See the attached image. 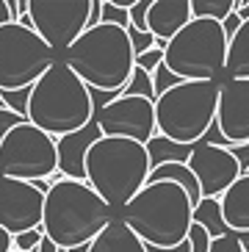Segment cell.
<instances>
[{
  "label": "cell",
  "mask_w": 249,
  "mask_h": 252,
  "mask_svg": "<svg viewBox=\"0 0 249 252\" xmlns=\"http://www.w3.org/2000/svg\"><path fill=\"white\" fill-rule=\"evenodd\" d=\"M208 252H247L241 244V238L235 236V233H227V236H219L211 241V250Z\"/></svg>",
  "instance_id": "4dcf8cb0"
},
{
  "label": "cell",
  "mask_w": 249,
  "mask_h": 252,
  "mask_svg": "<svg viewBox=\"0 0 249 252\" xmlns=\"http://www.w3.org/2000/svg\"><path fill=\"white\" fill-rule=\"evenodd\" d=\"M22 122H28V119L14 114V111H8V108H0V139L6 133H11V130H14L17 125H22Z\"/></svg>",
  "instance_id": "d6a6232c"
},
{
  "label": "cell",
  "mask_w": 249,
  "mask_h": 252,
  "mask_svg": "<svg viewBox=\"0 0 249 252\" xmlns=\"http://www.w3.org/2000/svg\"><path fill=\"white\" fill-rule=\"evenodd\" d=\"M150 156L144 144L127 139H97L86 156V183L94 189L111 211H122L147 186Z\"/></svg>",
  "instance_id": "5b68a950"
},
{
  "label": "cell",
  "mask_w": 249,
  "mask_h": 252,
  "mask_svg": "<svg viewBox=\"0 0 249 252\" xmlns=\"http://www.w3.org/2000/svg\"><path fill=\"white\" fill-rule=\"evenodd\" d=\"M47 189L50 186H44V180L25 183L0 178V230H6L8 236H20L42 227Z\"/></svg>",
  "instance_id": "7c38bea8"
},
{
  "label": "cell",
  "mask_w": 249,
  "mask_h": 252,
  "mask_svg": "<svg viewBox=\"0 0 249 252\" xmlns=\"http://www.w3.org/2000/svg\"><path fill=\"white\" fill-rule=\"evenodd\" d=\"M221 83L213 81H183L155 100V125L158 136L175 144H197L216 125Z\"/></svg>",
  "instance_id": "8992f818"
},
{
  "label": "cell",
  "mask_w": 249,
  "mask_h": 252,
  "mask_svg": "<svg viewBox=\"0 0 249 252\" xmlns=\"http://www.w3.org/2000/svg\"><path fill=\"white\" fill-rule=\"evenodd\" d=\"M161 180H169V183H177V186H180V189L188 194L191 208L199 205V200H202V191H199V183H197V178H194V172L188 169V163H163V166H158V169L150 172L147 183H161Z\"/></svg>",
  "instance_id": "ffe728a7"
},
{
  "label": "cell",
  "mask_w": 249,
  "mask_h": 252,
  "mask_svg": "<svg viewBox=\"0 0 249 252\" xmlns=\"http://www.w3.org/2000/svg\"><path fill=\"white\" fill-rule=\"evenodd\" d=\"M127 39H130V47H133V56H136V59L144 56L147 50H153L155 42H158L150 31H136V28H127Z\"/></svg>",
  "instance_id": "4316f807"
},
{
  "label": "cell",
  "mask_w": 249,
  "mask_h": 252,
  "mask_svg": "<svg viewBox=\"0 0 249 252\" xmlns=\"http://www.w3.org/2000/svg\"><path fill=\"white\" fill-rule=\"evenodd\" d=\"M97 139H103L97 122L92 119L83 130H75L69 136L56 139V150H59V175L66 180H83L86 183V156L92 144Z\"/></svg>",
  "instance_id": "9a60e30c"
},
{
  "label": "cell",
  "mask_w": 249,
  "mask_h": 252,
  "mask_svg": "<svg viewBox=\"0 0 249 252\" xmlns=\"http://www.w3.org/2000/svg\"><path fill=\"white\" fill-rule=\"evenodd\" d=\"M36 252H64V250H59V247L53 244L50 238L44 236V238H42V241H39V247H36Z\"/></svg>",
  "instance_id": "8d00e7d4"
},
{
  "label": "cell",
  "mask_w": 249,
  "mask_h": 252,
  "mask_svg": "<svg viewBox=\"0 0 249 252\" xmlns=\"http://www.w3.org/2000/svg\"><path fill=\"white\" fill-rule=\"evenodd\" d=\"M188 169L194 172L202 197H211V200H221L224 191L244 175L241 163L235 161L230 147L211 144V141L194 144V153L188 158Z\"/></svg>",
  "instance_id": "4fadbf2b"
},
{
  "label": "cell",
  "mask_w": 249,
  "mask_h": 252,
  "mask_svg": "<svg viewBox=\"0 0 249 252\" xmlns=\"http://www.w3.org/2000/svg\"><path fill=\"white\" fill-rule=\"evenodd\" d=\"M191 153H194L191 144H175V141L163 139L158 133L147 141V156H150V166L153 169H158L163 163H188Z\"/></svg>",
  "instance_id": "44dd1931"
},
{
  "label": "cell",
  "mask_w": 249,
  "mask_h": 252,
  "mask_svg": "<svg viewBox=\"0 0 249 252\" xmlns=\"http://www.w3.org/2000/svg\"><path fill=\"white\" fill-rule=\"evenodd\" d=\"M216 127L230 147L233 144H249V81L221 83Z\"/></svg>",
  "instance_id": "5bb4252c"
},
{
  "label": "cell",
  "mask_w": 249,
  "mask_h": 252,
  "mask_svg": "<svg viewBox=\"0 0 249 252\" xmlns=\"http://www.w3.org/2000/svg\"><path fill=\"white\" fill-rule=\"evenodd\" d=\"M180 83H183V81H180V78H177V75L166 67V64H161V67H158V69L153 72V89H155V100H158L161 94H166L169 89H175V86H180Z\"/></svg>",
  "instance_id": "d4e9b609"
},
{
  "label": "cell",
  "mask_w": 249,
  "mask_h": 252,
  "mask_svg": "<svg viewBox=\"0 0 249 252\" xmlns=\"http://www.w3.org/2000/svg\"><path fill=\"white\" fill-rule=\"evenodd\" d=\"M66 252H89V244L86 247H75V250H66Z\"/></svg>",
  "instance_id": "f35d334b"
},
{
  "label": "cell",
  "mask_w": 249,
  "mask_h": 252,
  "mask_svg": "<svg viewBox=\"0 0 249 252\" xmlns=\"http://www.w3.org/2000/svg\"><path fill=\"white\" fill-rule=\"evenodd\" d=\"M114 211L108 202L83 180H59L44 194L42 233L59 250L92 244L111 224Z\"/></svg>",
  "instance_id": "6da1fadb"
},
{
  "label": "cell",
  "mask_w": 249,
  "mask_h": 252,
  "mask_svg": "<svg viewBox=\"0 0 249 252\" xmlns=\"http://www.w3.org/2000/svg\"><path fill=\"white\" fill-rule=\"evenodd\" d=\"M147 252H191V244L183 241L180 247H169V250H161V247H147Z\"/></svg>",
  "instance_id": "d590c367"
},
{
  "label": "cell",
  "mask_w": 249,
  "mask_h": 252,
  "mask_svg": "<svg viewBox=\"0 0 249 252\" xmlns=\"http://www.w3.org/2000/svg\"><path fill=\"white\" fill-rule=\"evenodd\" d=\"M59 172L56 139L31 122L17 125L0 139V178L39 183Z\"/></svg>",
  "instance_id": "9c48e42d"
},
{
  "label": "cell",
  "mask_w": 249,
  "mask_h": 252,
  "mask_svg": "<svg viewBox=\"0 0 249 252\" xmlns=\"http://www.w3.org/2000/svg\"><path fill=\"white\" fill-rule=\"evenodd\" d=\"M64 64L92 92L122 97V89L130 83L136 69V56L127 31L100 23L97 28H86L78 36V42L64 53Z\"/></svg>",
  "instance_id": "7a4b0ae2"
},
{
  "label": "cell",
  "mask_w": 249,
  "mask_h": 252,
  "mask_svg": "<svg viewBox=\"0 0 249 252\" xmlns=\"http://www.w3.org/2000/svg\"><path fill=\"white\" fill-rule=\"evenodd\" d=\"M221 216L224 224L235 236L249 233V175H241L221 197Z\"/></svg>",
  "instance_id": "e0dca14e"
},
{
  "label": "cell",
  "mask_w": 249,
  "mask_h": 252,
  "mask_svg": "<svg viewBox=\"0 0 249 252\" xmlns=\"http://www.w3.org/2000/svg\"><path fill=\"white\" fill-rule=\"evenodd\" d=\"M8 23H17V14L11 11V3L8 0H0V28Z\"/></svg>",
  "instance_id": "e575fe53"
},
{
  "label": "cell",
  "mask_w": 249,
  "mask_h": 252,
  "mask_svg": "<svg viewBox=\"0 0 249 252\" xmlns=\"http://www.w3.org/2000/svg\"><path fill=\"white\" fill-rule=\"evenodd\" d=\"M94 122L100 133L108 139H127L136 144H144L158 133L155 125V100L147 97H117L97 108Z\"/></svg>",
  "instance_id": "8fae6325"
},
{
  "label": "cell",
  "mask_w": 249,
  "mask_h": 252,
  "mask_svg": "<svg viewBox=\"0 0 249 252\" xmlns=\"http://www.w3.org/2000/svg\"><path fill=\"white\" fill-rule=\"evenodd\" d=\"M94 119V97L86 83L66 67L56 61L47 72L31 86L28 122L36 125L53 139L83 130Z\"/></svg>",
  "instance_id": "3957f363"
},
{
  "label": "cell",
  "mask_w": 249,
  "mask_h": 252,
  "mask_svg": "<svg viewBox=\"0 0 249 252\" xmlns=\"http://www.w3.org/2000/svg\"><path fill=\"white\" fill-rule=\"evenodd\" d=\"M211 241H213V238L208 236V230H205V227H199V224L191 222V230H188L191 252H208V250H211Z\"/></svg>",
  "instance_id": "f546056e"
},
{
  "label": "cell",
  "mask_w": 249,
  "mask_h": 252,
  "mask_svg": "<svg viewBox=\"0 0 249 252\" xmlns=\"http://www.w3.org/2000/svg\"><path fill=\"white\" fill-rule=\"evenodd\" d=\"M191 219H194V224L205 227L211 238H219V236L233 233V230L224 224V216H221V202L219 200H211V197H202V200H199V205L191 211Z\"/></svg>",
  "instance_id": "7402d4cb"
},
{
  "label": "cell",
  "mask_w": 249,
  "mask_h": 252,
  "mask_svg": "<svg viewBox=\"0 0 249 252\" xmlns=\"http://www.w3.org/2000/svg\"><path fill=\"white\" fill-rule=\"evenodd\" d=\"M227 45L221 23L213 20H191L177 36H172L163 47V64L180 81H213L224 78Z\"/></svg>",
  "instance_id": "52a82bcc"
},
{
  "label": "cell",
  "mask_w": 249,
  "mask_h": 252,
  "mask_svg": "<svg viewBox=\"0 0 249 252\" xmlns=\"http://www.w3.org/2000/svg\"><path fill=\"white\" fill-rule=\"evenodd\" d=\"M150 6H153V0H136V3H133L130 11H127V17H130V28H136V31H150V28H147Z\"/></svg>",
  "instance_id": "83f0119b"
},
{
  "label": "cell",
  "mask_w": 249,
  "mask_h": 252,
  "mask_svg": "<svg viewBox=\"0 0 249 252\" xmlns=\"http://www.w3.org/2000/svg\"><path fill=\"white\" fill-rule=\"evenodd\" d=\"M3 97V105L8 111L20 114V117L28 119V100H31V89H17V92H0Z\"/></svg>",
  "instance_id": "484cf974"
},
{
  "label": "cell",
  "mask_w": 249,
  "mask_h": 252,
  "mask_svg": "<svg viewBox=\"0 0 249 252\" xmlns=\"http://www.w3.org/2000/svg\"><path fill=\"white\" fill-rule=\"evenodd\" d=\"M0 252H11V236L6 230H0Z\"/></svg>",
  "instance_id": "74e56055"
},
{
  "label": "cell",
  "mask_w": 249,
  "mask_h": 252,
  "mask_svg": "<svg viewBox=\"0 0 249 252\" xmlns=\"http://www.w3.org/2000/svg\"><path fill=\"white\" fill-rule=\"evenodd\" d=\"M42 238H44L42 227H39V230H28V233H20V236H11V250L31 252V250H36V247H39Z\"/></svg>",
  "instance_id": "f1b7e54d"
},
{
  "label": "cell",
  "mask_w": 249,
  "mask_h": 252,
  "mask_svg": "<svg viewBox=\"0 0 249 252\" xmlns=\"http://www.w3.org/2000/svg\"><path fill=\"white\" fill-rule=\"evenodd\" d=\"M92 0H31L28 17L33 31L53 53H66L89 28Z\"/></svg>",
  "instance_id": "30bf717a"
},
{
  "label": "cell",
  "mask_w": 249,
  "mask_h": 252,
  "mask_svg": "<svg viewBox=\"0 0 249 252\" xmlns=\"http://www.w3.org/2000/svg\"><path fill=\"white\" fill-rule=\"evenodd\" d=\"M191 200L177 183H147L122 208V222L144 241V247H180L188 241L191 230Z\"/></svg>",
  "instance_id": "277c9868"
},
{
  "label": "cell",
  "mask_w": 249,
  "mask_h": 252,
  "mask_svg": "<svg viewBox=\"0 0 249 252\" xmlns=\"http://www.w3.org/2000/svg\"><path fill=\"white\" fill-rule=\"evenodd\" d=\"M124 97H147V100H155V89H153V75H147L144 69H133L130 83L122 89Z\"/></svg>",
  "instance_id": "cb8c5ba5"
},
{
  "label": "cell",
  "mask_w": 249,
  "mask_h": 252,
  "mask_svg": "<svg viewBox=\"0 0 249 252\" xmlns=\"http://www.w3.org/2000/svg\"><path fill=\"white\" fill-rule=\"evenodd\" d=\"M0 108H6V105H3V97H0Z\"/></svg>",
  "instance_id": "ab89813d"
},
{
  "label": "cell",
  "mask_w": 249,
  "mask_h": 252,
  "mask_svg": "<svg viewBox=\"0 0 249 252\" xmlns=\"http://www.w3.org/2000/svg\"><path fill=\"white\" fill-rule=\"evenodd\" d=\"M191 0H153L147 28L158 42H169L191 23Z\"/></svg>",
  "instance_id": "2e32d148"
},
{
  "label": "cell",
  "mask_w": 249,
  "mask_h": 252,
  "mask_svg": "<svg viewBox=\"0 0 249 252\" xmlns=\"http://www.w3.org/2000/svg\"><path fill=\"white\" fill-rule=\"evenodd\" d=\"M224 78L227 81H249V23H244L238 33L230 39Z\"/></svg>",
  "instance_id": "d6986e66"
},
{
  "label": "cell",
  "mask_w": 249,
  "mask_h": 252,
  "mask_svg": "<svg viewBox=\"0 0 249 252\" xmlns=\"http://www.w3.org/2000/svg\"><path fill=\"white\" fill-rule=\"evenodd\" d=\"M238 3L241 0H191V17L224 23L233 11H238Z\"/></svg>",
  "instance_id": "603a6c76"
},
{
  "label": "cell",
  "mask_w": 249,
  "mask_h": 252,
  "mask_svg": "<svg viewBox=\"0 0 249 252\" xmlns=\"http://www.w3.org/2000/svg\"><path fill=\"white\" fill-rule=\"evenodd\" d=\"M89 252H147L144 241L119 219H111V224L89 244Z\"/></svg>",
  "instance_id": "ac0fdd59"
},
{
  "label": "cell",
  "mask_w": 249,
  "mask_h": 252,
  "mask_svg": "<svg viewBox=\"0 0 249 252\" xmlns=\"http://www.w3.org/2000/svg\"><path fill=\"white\" fill-rule=\"evenodd\" d=\"M161 64H163V50H161V47H153V50H147L144 56H139V59H136V67L144 69L147 75H153L155 69L161 67Z\"/></svg>",
  "instance_id": "1f68e13d"
},
{
  "label": "cell",
  "mask_w": 249,
  "mask_h": 252,
  "mask_svg": "<svg viewBox=\"0 0 249 252\" xmlns=\"http://www.w3.org/2000/svg\"><path fill=\"white\" fill-rule=\"evenodd\" d=\"M230 153L235 156V161L241 163V172L247 175V172H249V144H233Z\"/></svg>",
  "instance_id": "836d02e7"
},
{
  "label": "cell",
  "mask_w": 249,
  "mask_h": 252,
  "mask_svg": "<svg viewBox=\"0 0 249 252\" xmlns=\"http://www.w3.org/2000/svg\"><path fill=\"white\" fill-rule=\"evenodd\" d=\"M247 175H249V172H247Z\"/></svg>",
  "instance_id": "60d3db41"
},
{
  "label": "cell",
  "mask_w": 249,
  "mask_h": 252,
  "mask_svg": "<svg viewBox=\"0 0 249 252\" xmlns=\"http://www.w3.org/2000/svg\"><path fill=\"white\" fill-rule=\"evenodd\" d=\"M56 61V53L36 31L20 23L0 28V92L31 89Z\"/></svg>",
  "instance_id": "ba28073f"
}]
</instances>
